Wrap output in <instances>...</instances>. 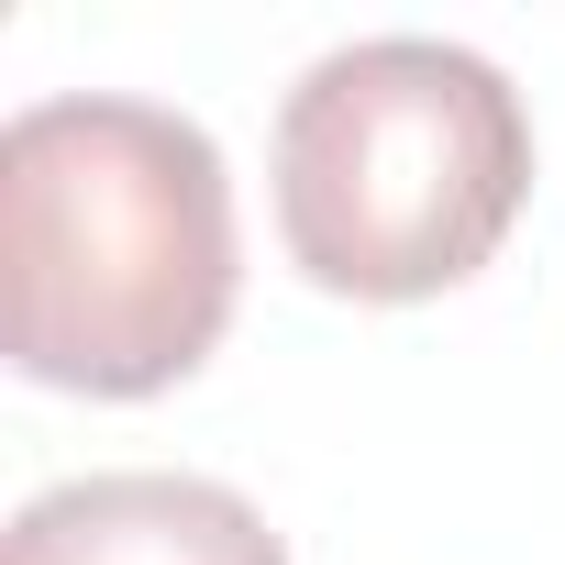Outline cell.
Segmentation results:
<instances>
[{
	"instance_id": "1",
	"label": "cell",
	"mask_w": 565,
	"mask_h": 565,
	"mask_svg": "<svg viewBox=\"0 0 565 565\" xmlns=\"http://www.w3.org/2000/svg\"><path fill=\"white\" fill-rule=\"evenodd\" d=\"M244 289L222 145L134 89L0 122V355L67 399H156L211 366Z\"/></svg>"
},
{
	"instance_id": "2",
	"label": "cell",
	"mask_w": 565,
	"mask_h": 565,
	"mask_svg": "<svg viewBox=\"0 0 565 565\" xmlns=\"http://www.w3.org/2000/svg\"><path fill=\"white\" fill-rule=\"evenodd\" d=\"M277 244L311 289L399 311L499 255L532 200L521 89L444 34H366L300 67L277 100Z\"/></svg>"
},
{
	"instance_id": "3",
	"label": "cell",
	"mask_w": 565,
	"mask_h": 565,
	"mask_svg": "<svg viewBox=\"0 0 565 565\" xmlns=\"http://www.w3.org/2000/svg\"><path fill=\"white\" fill-rule=\"evenodd\" d=\"M0 565H289V543L222 477L100 466V477H56L45 499H23L0 532Z\"/></svg>"
}]
</instances>
